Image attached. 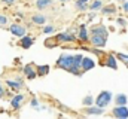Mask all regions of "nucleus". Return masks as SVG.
<instances>
[{"instance_id": "1", "label": "nucleus", "mask_w": 128, "mask_h": 119, "mask_svg": "<svg viewBox=\"0 0 128 119\" xmlns=\"http://www.w3.org/2000/svg\"><path fill=\"white\" fill-rule=\"evenodd\" d=\"M73 61H74V55H72V54H63V55H60V58L57 61V66L60 68H64V70H70L73 67Z\"/></svg>"}, {"instance_id": "2", "label": "nucleus", "mask_w": 128, "mask_h": 119, "mask_svg": "<svg viewBox=\"0 0 128 119\" xmlns=\"http://www.w3.org/2000/svg\"><path fill=\"white\" fill-rule=\"evenodd\" d=\"M112 101V92H109V91H101L100 94H98V97H97L96 103L98 107H106V106H109V103Z\"/></svg>"}, {"instance_id": "3", "label": "nucleus", "mask_w": 128, "mask_h": 119, "mask_svg": "<svg viewBox=\"0 0 128 119\" xmlns=\"http://www.w3.org/2000/svg\"><path fill=\"white\" fill-rule=\"evenodd\" d=\"M106 37L107 36H104V34H91V37H90V42L94 45V46H100V48H103L104 45H106Z\"/></svg>"}, {"instance_id": "4", "label": "nucleus", "mask_w": 128, "mask_h": 119, "mask_svg": "<svg viewBox=\"0 0 128 119\" xmlns=\"http://www.w3.org/2000/svg\"><path fill=\"white\" fill-rule=\"evenodd\" d=\"M82 60H84V57L82 55H74V61H73V67L68 70L70 73H73V74H80L79 73V68H82Z\"/></svg>"}, {"instance_id": "5", "label": "nucleus", "mask_w": 128, "mask_h": 119, "mask_svg": "<svg viewBox=\"0 0 128 119\" xmlns=\"http://www.w3.org/2000/svg\"><path fill=\"white\" fill-rule=\"evenodd\" d=\"M112 113H113V116L115 118H128V109L125 106H118V107H115L113 110H112Z\"/></svg>"}, {"instance_id": "6", "label": "nucleus", "mask_w": 128, "mask_h": 119, "mask_svg": "<svg viewBox=\"0 0 128 119\" xmlns=\"http://www.w3.org/2000/svg\"><path fill=\"white\" fill-rule=\"evenodd\" d=\"M57 40L60 43H67V42H74L76 40V36L73 33H60L57 36Z\"/></svg>"}, {"instance_id": "7", "label": "nucleus", "mask_w": 128, "mask_h": 119, "mask_svg": "<svg viewBox=\"0 0 128 119\" xmlns=\"http://www.w3.org/2000/svg\"><path fill=\"white\" fill-rule=\"evenodd\" d=\"M10 33L14 34V36H16V37H22V36H26V27H22V26H18V24H12L10 27Z\"/></svg>"}, {"instance_id": "8", "label": "nucleus", "mask_w": 128, "mask_h": 119, "mask_svg": "<svg viewBox=\"0 0 128 119\" xmlns=\"http://www.w3.org/2000/svg\"><path fill=\"white\" fill-rule=\"evenodd\" d=\"M24 74H26L28 79H34L36 76H39L37 68H34V66H33V64H27V66L24 67Z\"/></svg>"}, {"instance_id": "9", "label": "nucleus", "mask_w": 128, "mask_h": 119, "mask_svg": "<svg viewBox=\"0 0 128 119\" xmlns=\"http://www.w3.org/2000/svg\"><path fill=\"white\" fill-rule=\"evenodd\" d=\"M94 66H96L94 60L90 58V57H84V60H82V70L84 72H88V70L94 68Z\"/></svg>"}, {"instance_id": "10", "label": "nucleus", "mask_w": 128, "mask_h": 119, "mask_svg": "<svg viewBox=\"0 0 128 119\" xmlns=\"http://www.w3.org/2000/svg\"><path fill=\"white\" fill-rule=\"evenodd\" d=\"M22 101H24V95L18 94V95H15V97L10 100V106H12L14 109H20L21 104H22Z\"/></svg>"}, {"instance_id": "11", "label": "nucleus", "mask_w": 128, "mask_h": 119, "mask_svg": "<svg viewBox=\"0 0 128 119\" xmlns=\"http://www.w3.org/2000/svg\"><path fill=\"white\" fill-rule=\"evenodd\" d=\"M20 45H21L24 49H28V48L33 45V39L30 37V36H22L21 40H20Z\"/></svg>"}, {"instance_id": "12", "label": "nucleus", "mask_w": 128, "mask_h": 119, "mask_svg": "<svg viewBox=\"0 0 128 119\" xmlns=\"http://www.w3.org/2000/svg\"><path fill=\"white\" fill-rule=\"evenodd\" d=\"M79 39L82 40V42H88V31H86V27L85 26H80L79 27Z\"/></svg>"}, {"instance_id": "13", "label": "nucleus", "mask_w": 128, "mask_h": 119, "mask_svg": "<svg viewBox=\"0 0 128 119\" xmlns=\"http://www.w3.org/2000/svg\"><path fill=\"white\" fill-rule=\"evenodd\" d=\"M104 34V36H107V30L104 26H96V27H92L91 28V34Z\"/></svg>"}, {"instance_id": "14", "label": "nucleus", "mask_w": 128, "mask_h": 119, "mask_svg": "<svg viewBox=\"0 0 128 119\" xmlns=\"http://www.w3.org/2000/svg\"><path fill=\"white\" fill-rule=\"evenodd\" d=\"M32 21H33V24H37V26H43V24L46 22V18H45L43 15H33Z\"/></svg>"}, {"instance_id": "15", "label": "nucleus", "mask_w": 128, "mask_h": 119, "mask_svg": "<svg viewBox=\"0 0 128 119\" xmlns=\"http://www.w3.org/2000/svg\"><path fill=\"white\" fill-rule=\"evenodd\" d=\"M106 66H109V67H112V68H116V67H118L116 58H115L113 55H107V57H106Z\"/></svg>"}, {"instance_id": "16", "label": "nucleus", "mask_w": 128, "mask_h": 119, "mask_svg": "<svg viewBox=\"0 0 128 119\" xmlns=\"http://www.w3.org/2000/svg\"><path fill=\"white\" fill-rule=\"evenodd\" d=\"M6 84H8V85H9L12 89H20L21 86H22V82H21L20 79H16V80H10V79H9Z\"/></svg>"}, {"instance_id": "17", "label": "nucleus", "mask_w": 128, "mask_h": 119, "mask_svg": "<svg viewBox=\"0 0 128 119\" xmlns=\"http://www.w3.org/2000/svg\"><path fill=\"white\" fill-rule=\"evenodd\" d=\"M85 112H86L88 115H101V113H103V107H98V106H97V107H88Z\"/></svg>"}, {"instance_id": "18", "label": "nucleus", "mask_w": 128, "mask_h": 119, "mask_svg": "<svg viewBox=\"0 0 128 119\" xmlns=\"http://www.w3.org/2000/svg\"><path fill=\"white\" fill-rule=\"evenodd\" d=\"M115 101H116L118 106H125L127 104V95L125 94H119V95H116Z\"/></svg>"}, {"instance_id": "19", "label": "nucleus", "mask_w": 128, "mask_h": 119, "mask_svg": "<svg viewBox=\"0 0 128 119\" xmlns=\"http://www.w3.org/2000/svg\"><path fill=\"white\" fill-rule=\"evenodd\" d=\"M51 4H52V0H37L36 2V6L39 9H45V8H48Z\"/></svg>"}, {"instance_id": "20", "label": "nucleus", "mask_w": 128, "mask_h": 119, "mask_svg": "<svg viewBox=\"0 0 128 119\" xmlns=\"http://www.w3.org/2000/svg\"><path fill=\"white\" fill-rule=\"evenodd\" d=\"M115 12H116V8L113 4H109V6L101 9V14H104V15H110V14H115Z\"/></svg>"}, {"instance_id": "21", "label": "nucleus", "mask_w": 128, "mask_h": 119, "mask_svg": "<svg viewBox=\"0 0 128 119\" xmlns=\"http://www.w3.org/2000/svg\"><path fill=\"white\" fill-rule=\"evenodd\" d=\"M37 73H39V76L48 74V73H49V66H39V67H37Z\"/></svg>"}, {"instance_id": "22", "label": "nucleus", "mask_w": 128, "mask_h": 119, "mask_svg": "<svg viewBox=\"0 0 128 119\" xmlns=\"http://www.w3.org/2000/svg\"><path fill=\"white\" fill-rule=\"evenodd\" d=\"M101 6H103V2H101V0H94V2L91 3V6H90V8H91L92 10H96V9H100Z\"/></svg>"}, {"instance_id": "23", "label": "nucleus", "mask_w": 128, "mask_h": 119, "mask_svg": "<svg viewBox=\"0 0 128 119\" xmlns=\"http://www.w3.org/2000/svg\"><path fill=\"white\" fill-rule=\"evenodd\" d=\"M74 6H76V9H78V10H85V9L88 8V4H86V3H80V2H78V0H76Z\"/></svg>"}, {"instance_id": "24", "label": "nucleus", "mask_w": 128, "mask_h": 119, "mask_svg": "<svg viewBox=\"0 0 128 119\" xmlns=\"http://www.w3.org/2000/svg\"><path fill=\"white\" fill-rule=\"evenodd\" d=\"M55 31V27L54 26H46L45 28H43V33L45 34H51V33H54Z\"/></svg>"}, {"instance_id": "25", "label": "nucleus", "mask_w": 128, "mask_h": 119, "mask_svg": "<svg viewBox=\"0 0 128 119\" xmlns=\"http://www.w3.org/2000/svg\"><path fill=\"white\" fill-rule=\"evenodd\" d=\"M57 43H60V42L57 40V37H55V40H51V39H48V40L45 42V45H46V46H55Z\"/></svg>"}, {"instance_id": "26", "label": "nucleus", "mask_w": 128, "mask_h": 119, "mask_svg": "<svg viewBox=\"0 0 128 119\" xmlns=\"http://www.w3.org/2000/svg\"><path fill=\"white\" fill-rule=\"evenodd\" d=\"M84 104H85V106H91V104H92V98H91L90 95L85 97V98H84Z\"/></svg>"}, {"instance_id": "27", "label": "nucleus", "mask_w": 128, "mask_h": 119, "mask_svg": "<svg viewBox=\"0 0 128 119\" xmlns=\"http://www.w3.org/2000/svg\"><path fill=\"white\" fill-rule=\"evenodd\" d=\"M118 58L121 60V61H124L125 64L128 66V55H124V54H118Z\"/></svg>"}, {"instance_id": "28", "label": "nucleus", "mask_w": 128, "mask_h": 119, "mask_svg": "<svg viewBox=\"0 0 128 119\" xmlns=\"http://www.w3.org/2000/svg\"><path fill=\"white\" fill-rule=\"evenodd\" d=\"M6 22H8V18H6V16H3V15H0V24H2V26H4Z\"/></svg>"}, {"instance_id": "29", "label": "nucleus", "mask_w": 128, "mask_h": 119, "mask_svg": "<svg viewBox=\"0 0 128 119\" xmlns=\"http://www.w3.org/2000/svg\"><path fill=\"white\" fill-rule=\"evenodd\" d=\"M118 24L124 27V26H127V21H125V20H122V18H118Z\"/></svg>"}, {"instance_id": "30", "label": "nucleus", "mask_w": 128, "mask_h": 119, "mask_svg": "<svg viewBox=\"0 0 128 119\" xmlns=\"http://www.w3.org/2000/svg\"><path fill=\"white\" fill-rule=\"evenodd\" d=\"M32 106H33V107H37V109H39V101H37L36 98H33V100H32Z\"/></svg>"}, {"instance_id": "31", "label": "nucleus", "mask_w": 128, "mask_h": 119, "mask_svg": "<svg viewBox=\"0 0 128 119\" xmlns=\"http://www.w3.org/2000/svg\"><path fill=\"white\" fill-rule=\"evenodd\" d=\"M91 51H92L96 55H98V57H101V55H103V52H101V51H98V49H91Z\"/></svg>"}, {"instance_id": "32", "label": "nucleus", "mask_w": 128, "mask_h": 119, "mask_svg": "<svg viewBox=\"0 0 128 119\" xmlns=\"http://www.w3.org/2000/svg\"><path fill=\"white\" fill-rule=\"evenodd\" d=\"M2 2H3L4 4H12V3H15L16 0H2Z\"/></svg>"}, {"instance_id": "33", "label": "nucleus", "mask_w": 128, "mask_h": 119, "mask_svg": "<svg viewBox=\"0 0 128 119\" xmlns=\"http://www.w3.org/2000/svg\"><path fill=\"white\" fill-rule=\"evenodd\" d=\"M122 8H124V10H125V12H128V2H125V3L122 4Z\"/></svg>"}, {"instance_id": "34", "label": "nucleus", "mask_w": 128, "mask_h": 119, "mask_svg": "<svg viewBox=\"0 0 128 119\" xmlns=\"http://www.w3.org/2000/svg\"><path fill=\"white\" fill-rule=\"evenodd\" d=\"M4 95V91H3V88H2V85H0V97H3Z\"/></svg>"}, {"instance_id": "35", "label": "nucleus", "mask_w": 128, "mask_h": 119, "mask_svg": "<svg viewBox=\"0 0 128 119\" xmlns=\"http://www.w3.org/2000/svg\"><path fill=\"white\" fill-rule=\"evenodd\" d=\"M78 2H80V3H86V4H88V2H90V0H78Z\"/></svg>"}, {"instance_id": "36", "label": "nucleus", "mask_w": 128, "mask_h": 119, "mask_svg": "<svg viewBox=\"0 0 128 119\" xmlns=\"http://www.w3.org/2000/svg\"><path fill=\"white\" fill-rule=\"evenodd\" d=\"M60 2H67V0H60Z\"/></svg>"}, {"instance_id": "37", "label": "nucleus", "mask_w": 128, "mask_h": 119, "mask_svg": "<svg viewBox=\"0 0 128 119\" xmlns=\"http://www.w3.org/2000/svg\"><path fill=\"white\" fill-rule=\"evenodd\" d=\"M119 2H125V0H119Z\"/></svg>"}]
</instances>
